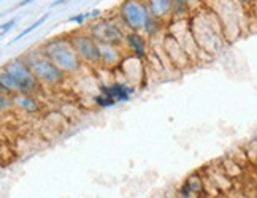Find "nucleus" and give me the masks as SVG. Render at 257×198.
I'll list each match as a JSON object with an SVG mask.
<instances>
[{"mask_svg": "<svg viewBox=\"0 0 257 198\" xmlns=\"http://www.w3.org/2000/svg\"><path fill=\"white\" fill-rule=\"evenodd\" d=\"M100 18H102V10L100 8L91 10V19H100Z\"/></svg>", "mask_w": 257, "mask_h": 198, "instance_id": "25", "label": "nucleus"}, {"mask_svg": "<svg viewBox=\"0 0 257 198\" xmlns=\"http://www.w3.org/2000/svg\"><path fill=\"white\" fill-rule=\"evenodd\" d=\"M70 42L81 61L87 65H100V48L98 42L87 31H75L70 35Z\"/></svg>", "mask_w": 257, "mask_h": 198, "instance_id": "7", "label": "nucleus"}, {"mask_svg": "<svg viewBox=\"0 0 257 198\" xmlns=\"http://www.w3.org/2000/svg\"><path fill=\"white\" fill-rule=\"evenodd\" d=\"M49 16H51V13H48V12H46V13H43V15H42L40 18H38V19H37V21H35V23H32V24H31V26H29L27 29H24V31H23L21 34H19V35H16V38H13V40H12V42H10L8 45H13V43H16V42H19V40H21V38H24L26 35H29V34H31V32L37 31V29H38V27H40L42 24H45V23L48 21V19H49Z\"/></svg>", "mask_w": 257, "mask_h": 198, "instance_id": "18", "label": "nucleus"}, {"mask_svg": "<svg viewBox=\"0 0 257 198\" xmlns=\"http://www.w3.org/2000/svg\"><path fill=\"white\" fill-rule=\"evenodd\" d=\"M100 92L110 95L111 98L117 103H125L132 98V95L135 94V86L128 84L127 81H113L108 84H102L100 86Z\"/></svg>", "mask_w": 257, "mask_h": 198, "instance_id": "9", "label": "nucleus"}, {"mask_svg": "<svg viewBox=\"0 0 257 198\" xmlns=\"http://www.w3.org/2000/svg\"><path fill=\"white\" fill-rule=\"evenodd\" d=\"M0 89H2V92L5 94H18V84L15 81V78L12 73H8L5 68H2V72H0Z\"/></svg>", "mask_w": 257, "mask_h": 198, "instance_id": "17", "label": "nucleus"}, {"mask_svg": "<svg viewBox=\"0 0 257 198\" xmlns=\"http://www.w3.org/2000/svg\"><path fill=\"white\" fill-rule=\"evenodd\" d=\"M13 108H16L13 102V95L2 92V95H0V110H2V113L12 111Z\"/></svg>", "mask_w": 257, "mask_h": 198, "instance_id": "21", "label": "nucleus"}, {"mask_svg": "<svg viewBox=\"0 0 257 198\" xmlns=\"http://www.w3.org/2000/svg\"><path fill=\"white\" fill-rule=\"evenodd\" d=\"M35 0H21L18 5H16V8H24V7H27V5H31V4H34Z\"/></svg>", "mask_w": 257, "mask_h": 198, "instance_id": "26", "label": "nucleus"}, {"mask_svg": "<svg viewBox=\"0 0 257 198\" xmlns=\"http://www.w3.org/2000/svg\"><path fill=\"white\" fill-rule=\"evenodd\" d=\"M146 4L153 16H156L157 19H161L164 23L172 21L173 7H175L173 0H146Z\"/></svg>", "mask_w": 257, "mask_h": 198, "instance_id": "13", "label": "nucleus"}, {"mask_svg": "<svg viewBox=\"0 0 257 198\" xmlns=\"http://www.w3.org/2000/svg\"><path fill=\"white\" fill-rule=\"evenodd\" d=\"M16 23H18V19L16 18H13V19H10V21L8 23H4L2 24V27H0V32H2V37L7 34V32H10V31H12V29L16 26Z\"/></svg>", "mask_w": 257, "mask_h": 198, "instance_id": "24", "label": "nucleus"}, {"mask_svg": "<svg viewBox=\"0 0 257 198\" xmlns=\"http://www.w3.org/2000/svg\"><path fill=\"white\" fill-rule=\"evenodd\" d=\"M173 16L172 19H183V18H191L189 13H192V10L195 5H199L197 0H173Z\"/></svg>", "mask_w": 257, "mask_h": 198, "instance_id": "15", "label": "nucleus"}, {"mask_svg": "<svg viewBox=\"0 0 257 198\" xmlns=\"http://www.w3.org/2000/svg\"><path fill=\"white\" fill-rule=\"evenodd\" d=\"M191 29L200 51L206 54H216L224 48L225 34L219 16L213 10L203 8L191 18Z\"/></svg>", "mask_w": 257, "mask_h": 198, "instance_id": "1", "label": "nucleus"}, {"mask_svg": "<svg viewBox=\"0 0 257 198\" xmlns=\"http://www.w3.org/2000/svg\"><path fill=\"white\" fill-rule=\"evenodd\" d=\"M5 70L8 73H12L15 81L18 84V92L21 94H34L38 91L40 87V81L38 78L35 76V73L31 70L23 57H18V59H12L10 62L5 64Z\"/></svg>", "mask_w": 257, "mask_h": 198, "instance_id": "6", "label": "nucleus"}, {"mask_svg": "<svg viewBox=\"0 0 257 198\" xmlns=\"http://www.w3.org/2000/svg\"><path fill=\"white\" fill-rule=\"evenodd\" d=\"M87 32L91 34L98 43H111L121 46L125 42L127 29L119 21L116 15L111 18H100L89 26Z\"/></svg>", "mask_w": 257, "mask_h": 198, "instance_id": "5", "label": "nucleus"}, {"mask_svg": "<svg viewBox=\"0 0 257 198\" xmlns=\"http://www.w3.org/2000/svg\"><path fill=\"white\" fill-rule=\"evenodd\" d=\"M150 15L146 0H122L116 10V16L124 24L127 32H142Z\"/></svg>", "mask_w": 257, "mask_h": 198, "instance_id": "4", "label": "nucleus"}, {"mask_svg": "<svg viewBox=\"0 0 257 198\" xmlns=\"http://www.w3.org/2000/svg\"><path fill=\"white\" fill-rule=\"evenodd\" d=\"M68 2H72V0H56V2H53V7H59V5H65Z\"/></svg>", "mask_w": 257, "mask_h": 198, "instance_id": "27", "label": "nucleus"}, {"mask_svg": "<svg viewBox=\"0 0 257 198\" xmlns=\"http://www.w3.org/2000/svg\"><path fill=\"white\" fill-rule=\"evenodd\" d=\"M40 49L67 75H76L83 68V61L75 51L70 37H54L45 42Z\"/></svg>", "mask_w": 257, "mask_h": 198, "instance_id": "2", "label": "nucleus"}, {"mask_svg": "<svg viewBox=\"0 0 257 198\" xmlns=\"http://www.w3.org/2000/svg\"><path fill=\"white\" fill-rule=\"evenodd\" d=\"M236 2H238L240 5H243V7H246V5L251 2V0H236Z\"/></svg>", "mask_w": 257, "mask_h": 198, "instance_id": "28", "label": "nucleus"}, {"mask_svg": "<svg viewBox=\"0 0 257 198\" xmlns=\"http://www.w3.org/2000/svg\"><path fill=\"white\" fill-rule=\"evenodd\" d=\"M98 48H100V65L105 68H114L121 65L124 56L119 46L111 43H98Z\"/></svg>", "mask_w": 257, "mask_h": 198, "instance_id": "11", "label": "nucleus"}, {"mask_svg": "<svg viewBox=\"0 0 257 198\" xmlns=\"http://www.w3.org/2000/svg\"><path fill=\"white\" fill-rule=\"evenodd\" d=\"M92 102L97 108H102V110H106V108H113L117 102L114 98H111L110 95H106L103 92H98L97 95L92 97Z\"/></svg>", "mask_w": 257, "mask_h": 198, "instance_id": "19", "label": "nucleus"}, {"mask_svg": "<svg viewBox=\"0 0 257 198\" xmlns=\"http://www.w3.org/2000/svg\"><path fill=\"white\" fill-rule=\"evenodd\" d=\"M178 196H180V198H197L199 195H197V193L191 189V187H189V184H187V182L184 181V182L181 184L180 189H178Z\"/></svg>", "mask_w": 257, "mask_h": 198, "instance_id": "22", "label": "nucleus"}, {"mask_svg": "<svg viewBox=\"0 0 257 198\" xmlns=\"http://www.w3.org/2000/svg\"><path fill=\"white\" fill-rule=\"evenodd\" d=\"M125 46L128 48L132 56L138 59H145L148 56V42H146V35L142 32H132L128 31L125 34Z\"/></svg>", "mask_w": 257, "mask_h": 198, "instance_id": "12", "label": "nucleus"}, {"mask_svg": "<svg viewBox=\"0 0 257 198\" xmlns=\"http://www.w3.org/2000/svg\"><path fill=\"white\" fill-rule=\"evenodd\" d=\"M164 24H165L164 21H161V19H157V18L153 16V15H150V18L146 19V24H145V27H143V31H142V32H143L148 38H156L157 35L161 34Z\"/></svg>", "mask_w": 257, "mask_h": 198, "instance_id": "16", "label": "nucleus"}, {"mask_svg": "<svg viewBox=\"0 0 257 198\" xmlns=\"http://www.w3.org/2000/svg\"><path fill=\"white\" fill-rule=\"evenodd\" d=\"M24 62L31 67L38 81L48 86H61L65 81V72H62L51 59H48L42 49H31L23 56Z\"/></svg>", "mask_w": 257, "mask_h": 198, "instance_id": "3", "label": "nucleus"}, {"mask_svg": "<svg viewBox=\"0 0 257 198\" xmlns=\"http://www.w3.org/2000/svg\"><path fill=\"white\" fill-rule=\"evenodd\" d=\"M87 19H91V12H83V13H80V15H76V16H72V18H68L67 19V23H75V24H78V26H83Z\"/></svg>", "mask_w": 257, "mask_h": 198, "instance_id": "23", "label": "nucleus"}, {"mask_svg": "<svg viewBox=\"0 0 257 198\" xmlns=\"http://www.w3.org/2000/svg\"><path fill=\"white\" fill-rule=\"evenodd\" d=\"M186 182L189 184V187H191V189H192L197 195L203 193V190H205V184H203V179H202V176H200L199 173L191 174V176L186 179Z\"/></svg>", "mask_w": 257, "mask_h": 198, "instance_id": "20", "label": "nucleus"}, {"mask_svg": "<svg viewBox=\"0 0 257 198\" xmlns=\"http://www.w3.org/2000/svg\"><path fill=\"white\" fill-rule=\"evenodd\" d=\"M142 61H143V59H138V57L131 54L128 57H124L121 65H119V67H124V68H131V72H122V73L125 76V81L131 83L132 86L138 84L146 76V68H145Z\"/></svg>", "mask_w": 257, "mask_h": 198, "instance_id": "10", "label": "nucleus"}, {"mask_svg": "<svg viewBox=\"0 0 257 198\" xmlns=\"http://www.w3.org/2000/svg\"><path fill=\"white\" fill-rule=\"evenodd\" d=\"M13 102L18 110H21L23 113L27 114H38L42 111V103L37 97L32 94H13Z\"/></svg>", "mask_w": 257, "mask_h": 198, "instance_id": "14", "label": "nucleus"}, {"mask_svg": "<svg viewBox=\"0 0 257 198\" xmlns=\"http://www.w3.org/2000/svg\"><path fill=\"white\" fill-rule=\"evenodd\" d=\"M162 51L165 53V56L169 57V62L173 65V67H186L187 64H191L192 59L189 57L183 46L176 42V40L170 35L167 34L162 40Z\"/></svg>", "mask_w": 257, "mask_h": 198, "instance_id": "8", "label": "nucleus"}]
</instances>
